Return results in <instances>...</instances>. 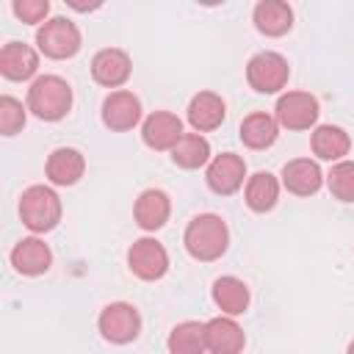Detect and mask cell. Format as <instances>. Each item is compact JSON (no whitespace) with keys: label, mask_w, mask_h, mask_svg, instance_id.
I'll return each mask as SVG.
<instances>
[{"label":"cell","mask_w":354,"mask_h":354,"mask_svg":"<svg viewBox=\"0 0 354 354\" xmlns=\"http://www.w3.org/2000/svg\"><path fill=\"white\" fill-rule=\"evenodd\" d=\"M279 180L271 174V171H254L249 180H246V188H243V199L249 205V210L254 213H268L277 199H279Z\"/></svg>","instance_id":"cell-24"},{"label":"cell","mask_w":354,"mask_h":354,"mask_svg":"<svg viewBox=\"0 0 354 354\" xmlns=\"http://www.w3.org/2000/svg\"><path fill=\"white\" fill-rule=\"evenodd\" d=\"M252 19L263 36H285L293 28V8L285 0H260Z\"/></svg>","instance_id":"cell-20"},{"label":"cell","mask_w":354,"mask_h":354,"mask_svg":"<svg viewBox=\"0 0 354 354\" xmlns=\"http://www.w3.org/2000/svg\"><path fill=\"white\" fill-rule=\"evenodd\" d=\"M288 77H290V66H288V58L282 53L263 50V53H254L246 64V83L257 94L282 91L288 86Z\"/></svg>","instance_id":"cell-5"},{"label":"cell","mask_w":354,"mask_h":354,"mask_svg":"<svg viewBox=\"0 0 354 354\" xmlns=\"http://www.w3.org/2000/svg\"><path fill=\"white\" fill-rule=\"evenodd\" d=\"M171 216V199L166 191L160 188H147L138 194L136 205H133V218L144 232H155L160 230Z\"/></svg>","instance_id":"cell-14"},{"label":"cell","mask_w":354,"mask_h":354,"mask_svg":"<svg viewBox=\"0 0 354 354\" xmlns=\"http://www.w3.org/2000/svg\"><path fill=\"white\" fill-rule=\"evenodd\" d=\"M210 160V141L202 133H183V138L171 149V163L180 169H202Z\"/></svg>","instance_id":"cell-25"},{"label":"cell","mask_w":354,"mask_h":354,"mask_svg":"<svg viewBox=\"0 0 354 354\" xmlns=\"http://www.w3.org/2000/svg\"><path fill=\"white\" fill-rule=\"evenodd\" d=\"M141 138L149 149L155 152H171L174 144L183 138V122L177 113H169V111H155L144 119L141 124Z\"/></svg>","instance_id":"cell-13"},{"label":"cell","mask_w":354,"mask_h":354,"mask_svg":"<svg viewBox=\"0 0 354 354\" xmlns=\"http://www.w3.org/2000/svg\"><path fill=\"white\" fill-rule=\"evenodd\" d=\"M207 351L210 354H241L246 346V335L232 315H216L205 324Z\"/></svg>","instance_id":"cell-15"},{"label":"cell","mask_w":354,"mask_h":354,"mask_svg":"<svg viewBox=\"0 0 354 354\" xmlns=\"http://www.w3.org/2000/svg\"><path fill=\"white\" fill-rule=\"evenodd\" d=\"M326 188L337 202H354V160L332 163L326 174Z\"/></svg>","instance_id":"cell-27"},{"label":"cell","mask_w":354,"mask_h":354,"mask_svg":"<svg viewBox=\"0 0 354 354\" xmlns=\"http://www.w3.org/2000/svg\"><path fill=\"white\" fill-rule=\"evenodd\" d=\"M83 39H80V28L66 19V17H50L44 25H39L36 30V47L41 55L53 58V61H64L77 55Z\"/></svg>","instance_id":"cell-4"},{"label":"cell","mask_w":354,"mask_h":354,"mask_svg":"<svg viewBox=\"0 0 354 354\" xmlns=\"http://www.w3.org/2000/svg\"><path fill=\"white\" fill-rule=\"evenodd\" d=\"M66 6L75 8V11H94V8H100V3H77V0H66Z\"/></svg>","instance_id":"cell-30"},{"label":"cell","mask_w":354,"mask_h":354,"mask_svg":"<svg viewBox=\"0 0 354 354\" xmlns=\"http://www.w3.org/2000/svg\"><path fill=\"white\" fill-rule=\"evenodd\" d=\"M61 196L50 185H28L19 196V218L30 232H50L61 221Z\"/></svg>","instance_id":"cell-3"},{"label":"cell","mask_w":354,"mask_h":354,"mask_svg":"<svg viewBox=\"0 0 354 354\" xmlns=\"http://www.w3.org/2000/svg\"><path fill=\"white\" fill-rule=\"evenodd\" d=\"M169 354H205L207 351V337H205V324L202 321H183L169 332L166 340Z\"/></svg>","instance_id":"cell-26"},{"label":"cell","mask_w":354,"mask_h":354,"mask_svg":"<svg viewBox=\"0 0 354 354\" xmlns=\"http://www.w3.org/2000/svg\"><path fill=\"white\" fill-rule=\"evenodd\" d=\"M11 11L28 22V25H44L47 22V14H50V3L47 0H14L11 3Z\"/></svg>","instance_id":"cell-29"},{"label":"cell","mask_w":354,"mask_h":354,"mask_svg":"<svg viewBox=\"0 0 354 354\" xmlns=\"http://www.w3.org/2000/svg\"><path fill=\"white\" fill-rule=\"evenodd\" d=\"M310 147H313L315 158L337 163V160H346V155L351 149V136L343 127H337V124H318L313 130Z\"/></svg>","instance_id":"cell-21"},{"label":"cell","mask_w":354,"mask_h":354,"mask_svg":"<svg viewBox=\"0 0 354 354\" xmlns=\"http://www.w3.org/2000/svg\"><path fill=\"white\" fill-rule=\"evenodd\" d=\"M321 105L310 91H285L274 105V119L288 130H310L318 122Z\"/></svg>","instance_id":"cell-7"},{"label":"cell","mask_w":354,"mask_h":354,"mask_svg":"<svg viewBox=\"0 0 354 354\" xmlns=\"http://www.w3.org/2000/svg\"><path fill=\"white\" fill-rule=\"evenodd\" d=\"M11 266H14L22 277H39V274L50 271V266H53V252H50V246H47L41 238L30 235V238H22V241L11 249Z\"/></svg>","instance_id":"cell-18"},{"label":"cell","mask_w":354,"mask_h":354,"mask_svg":"<svg viewBox=\"0 0 354 354\" xmlns=\"http://www.w3.org/2000/svg\"><path fill=\"white\" fill-rule=\"evenodd\" d=\"M130 72H133V61L119 47H102L91 58V77L105 88H116L119 91V86L127 83Z\"/></svg>","instance_id":"cell-11"},{"label":"cell","mask_w":354,"mask_h":354,"mask_svg":"<svg viewBox=\"0 0 354 354\" xmlns=\"http://www.w3.org/2000/svg\"><path fill=\"white\" fill-rule=\"evenodd\" d=\"M183 243H185V252L199 260V263H213L218 260L227 246H230V230L224 224L221 216L216 213H199L188 221L185 232H183Z\"/></svg>","instance_id":"cell-1"},{"label":"cell","mask_w":354,"mask_h":354,"mask_svg":"<svg viewBox=\"0 0 354 354\" xmlns=\"http://www.w3.org/2000/svg\"><path fill=\"white\" fill-rule=\"evenodd\" d=\"M282 188L296 194V196H313L321 191V185L326 183V174L321 171V166L310 158H293L282 166Z\"/></svg>","instance_id":"cell-12"},{"label":"cell","mask_w":354,"mask_h":354,"mask_svg":"<svg viewBox=\"0 0 354 354\" xmlns=\"http://www.w3.org/2000/svg\"><path fill=\"white\" fill-rule=\"evenodd\" d=\"M39 69V53L25 41H8L0 50V75L6 80H30Z\"/></svg>","instance_id":"cell-16"},{"label":"cell","mask_w":354,"mask_h":354,"mask_svg":"<svg viewBox=\"0 0 354 354\" xmlns=\"http://www.w3.org/2000/svg\"><path fill=\"white\" fill-rule=\"evenodd\" d=\"M213 301L221 310V315H243L249 307V288L238 277H218L213 282Z\"/></svg>","instance_id":"cell-23"},{"label":"cell","mask_w":354,"mask_h":354,"mask_svg":"<svg viewBox=\"0 0 354 354\" xmlns=\"http://www.w3.org/2000/svg\"><path fill=\"white\" fill-rule=\"evenodd\" d=\"M205 180H207V188L213 194L230 196L243 185V180H249L246 177V160L235 152H221L207 163Z\"/></svg>","instance_id":"cell-9"},{"label":"cell","mask_w":354,"mask_h":354,"mask_svg":"<svg viewBox=\"0 0 354 354\" xmlns=\"http://www.w3.org/2000/svg\"><path fill=\"white\" fill-rule=\"evenodd\" d=\"M28 111L41 122H58L72 111V86L58 75H41L28 88Z\"/></svg>","instance_id":"cell-2"},{"label":"cell","mask_w":354,"mask_h":354,"mask_svg":"<svg viewBox=\"0 0 354 354\" xmlns=\"http://www.w3.org/2000/svg\"><path fill=\"white\" fill-rule=\"evenodd\" d=\"M28 122V105H22L17 97L3 94L0 97V133L3 136H17Z\"/></svg>","instance_id":"cell-28"},{"label":"cell","mask_w":354,"mask_h":354,"mask_svg":"<svg viewBox=\"0 0 354 354\" xmlns=\"http://www.w3.org/2000/svg\"><path fill=\"white\" fill-rule=\"evenodd\" d=\"M346 354H354V340L348 343V348H346Z\"/></svg>","instance_id":"cell-31"},{"label":"cell","mask_w":354,"mask_h":354,"mask_svg":"<svg viewBox=\"0 0 354 354\" xmlns=\"http://www.w3.org/2000/svg\"><path fill=\"white\" fill-rule=\"evenodd\" d=\"M97 329L108 343L124 346V343H133L138 337L141 315L130 301H111L102 307V313L97 318Z\"/></svg>","instance_id":"cell-6"},{"label":"cell","mask_w":354,"mask_h":354,"mask_svg":"<svg viewBox=\"0 0 354 354\" xmlns=\"http://www.w3.org/2000/svg\"><path fill=\"white\" fill-rule=\"evenodd\" d=\"M224 116H227V105L216 91H199L188 102V124L194 127V133H210L221 127Z\"/></svg>","instance_id":"cell-19"},{"label":"cell","mask_w":354,"mask_h":354,"mask_svg":"<svg viewBox=\"0 0 354 354\" xmlns=\"http://www.w3.org/2000/svg\"><path fill=\"white\" fill-rule=\"evenodd\" d=\"M141 122V102L133 91L119 88L102 100V124L113 133H127Z\"/></svg>","instance_id":"cell-10"},{"label":"cell","mask_w":354,"mask_h":354,"mask_svg":"<svg viewBox=\"0 0 354 354\" xmlns=\"http://www.w3.org/2000/svg\"><path fill=\"white\" fill-rule=\"evenodd\" d=\"M86 171V158L80 149L75 147H58L47 155V163H44V174L53 185H75Z\"/></svg>","instance_id":"cell-17"},{"label":"cell","mask_w":354,"mask_h":354,"mask_svg":"<svg viewBox=\"0 0 354 354\" xmlns=\"http://www.w3.org/2000/svg\"><path fill=\"white\" fill-rule=\"evenodd\" d=\"M127 266L138 279L155 282L169 271V252L158 238H138L127 249Z\"/></svg>","instance_id":"cell-8"},{"label":"cell","mask_w":354,"mask_h":354,"mask_svg":"<svg viewBox=\"0 0 354 354\" xmlns=\"http://www.w3.org/2000/svg\"><path fill=\"white\" fill-rule=\"evenodd\" d=\"M238 136H241L243 147H249V149H268L279 136V124L271 113L254 111V113L243 116V122L238 127Z\"/></svg>","instance_id":"cell-22"}]
</instances>
